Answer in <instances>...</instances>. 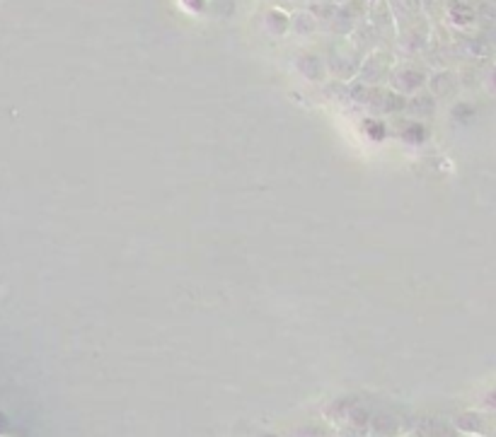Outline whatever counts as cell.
I'll list each match as a JSON object with an SVG mask.
<instances>
[{"mask_svg":"<svg viewBox=\"0 0 496 437\" xmlns=\"http://www.w3.org/2000/svg\"><path fill=\"white\" fill-rule=\"evenodd\" d=\"M187 6L194 8V10H201V6H204V0H187Z\"/></svg>","mask_w":496,"mask_h":437,"instance_id":"6da1fadb","label":"cell"}]
</instances>
